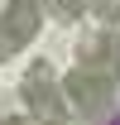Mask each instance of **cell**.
Masks as SVG:
<instances>
[{
    "label": "cell",
    "mask_w": 120,
    "mask_h": 125,
    "mask_svg": "<svg viewBox=\"0 0 120 125\" xmlns=\"http://www.w3.org/2000/svg\"><path fill=\"white\" fill-rule=\"evenodd\" d=\"M39 24H43V0H10L0 10V58L29 48Z\"/></svg>",
    "instance_id": "cell-3"
},
{
    "label": "cell",
    "mask_w": 120,
    "mask_h": 125,
    "mask_svg": "<svg viewBox=\"0 0 120 125\" xmlns=\"http://www.w3.org/2000/svg\"><path fill=\"white\" fill-rule=\"evenodd\" d=\"M53 15H58V19H77V15L115 19L120 15V0H53Z\"/></svg>",
    "instance_id": "cell-4"
},
{
    "label": "cell",
    "mask_w": 120,
    "mask_h": 125,
    "mask_svg": "<svg viewBox=\"0 0 120 125\" xmlns=\"http://www.w3.org/2000/svg\"><path fill=\"white\" fill-rule=\"evenodd\" d=\"M115 87H120V77H115V72H101V67H82V62H77L67 77H62L67 106H77V111H82L91 125H96V120H110V115H115Z\"/></svg>",
    "instance_id": "cell-1"
},
{
    "label": "cell",
    "mask_w": 120,
    "mask_h": 125,
    "mask_svg": "<svg viewBox=\"0 0 120 125\" xmlns=\"http://www.w3.org/2000/svg\"><path fill=\"white\" fill-rule=\"evenodd\" d=\"M19 92H24V106L34 111V120H62L67 115V92L48 62H34L19 82Z\"/></svg>",
    "instance_id": "cell-2"
},
{
    "label": "cell",
    "mask_w": 120,
    "mask_h": 125,
    "mask_svg": "<svg viewBox=\"0 0 120 125\" xmlns=\"http://www.w3.org/2000/svg\"><path fill=\"white\" fill-rule=\"evenodd\" d=\"M39 125H67V120H39Z\"/></svg>",
    "instance_id": "cell-5"
}]
</instances>
